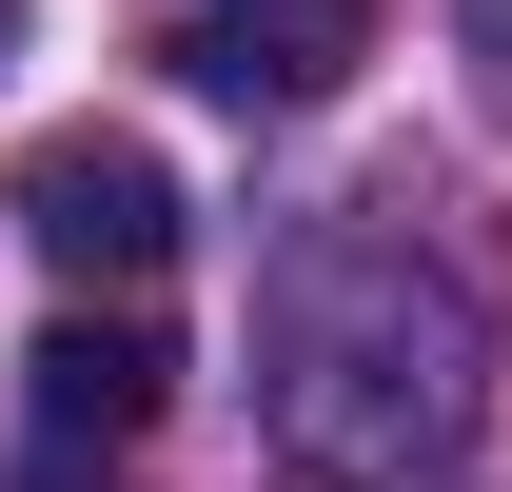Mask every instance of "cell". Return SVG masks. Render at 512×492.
<instances>
[{
	"instance_id": "1",
	"label": "cell",
	"mask_w": 512,
	"mask_h": 492,
	"mask_svg": "<svg viewBox=\"0 0 512 492\" xmlns=\"http://www.w3.org/2000/svg\"><path fill=\"white\" fill-rule=\"evenodd\" d=\"M473 374H493V335H473V296H453L434 256H414V217H316V237L276 256V315H256V414H276V453L335 492H394L434 473L453 433H473Z\"/></svg>"
},
{
	"instance_id": "2",
	"label": "cell",
	"mask_w": 512,
	"mask_h": 492,
	"mask_svg": "<svg viewBox=\"0 0 512 492\" xmlns=\"http://www.w3.org/2000/svg\"><path fill=\"white\" fill-rule=\"evenodd\" d=\"M20 237L60 256L79 296H138V276L178 256V178H158L138 138H40V158H20Z\"/></svg>"
},
{
	"instance_id": "3",
	"label": "cell",
	"mask_w": 512,
	"mask_h": 492,
	"mask_svg": "<svg viewBox=\"0 0 512 492\" xmlns=\"http://www.w3.org/2000/svg\"><path fill=\"white\" fill-rule=\"evenodd\" d=\"M158 60H178L197 99H237V119H316L335 79L375 60V0H197Z\"/></svg>"
},
{
	"instance_id": "4",
	"label": "cell",
	"mask_w": 512,
	"mask_h": 492,
	"mask_svg": "<svg viewBox=\"0 0 512 492\" xmlns=\"http://www.w3.org/2000/svg\"><path fill=\"white\" fill-rule=\"evenodd\" d=\"M158 394H178L158 315H60V335L20 355V414H40V453H138V433H158Z\"/></svg>"
},
{
	"instance_id": "5",
	"label": "cell",
	"mask_w": 512,
	"mask_h": 492,
	"mask_svg": "<svg viewBox=\"0 0 512 492\" xmlns=\"http://www.w3.org/2000/svg\"><path fill=\"white\" fill-rule=\"evenodd\" d=\"M453 20H473V60H493V79H512V0H453Z\"/></svg>"
},
{
	"instance_id": "6",
	"label": "cell",
	"mask_w": 512,
	"mask_h": 492,
	"mask_svg": "<svg viewBox=\"0 0 512 492\" xmlns=\"http://www.w3.org/2000/svg\"><path fill=\"white\" fill-rule=\"evenodd\" d=\"M20 492H99V453H40V473H20Z\"/></svg>"
}]
</instances>
